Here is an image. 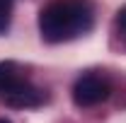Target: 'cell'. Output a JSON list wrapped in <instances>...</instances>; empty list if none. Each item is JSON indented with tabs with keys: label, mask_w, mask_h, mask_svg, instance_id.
<instances>
[{
	"label": "cell",
	"mask_w": 126,
	"mask_h": 123,
	"mask_svg": "<svg viewBox=\"0 0 126 123\" xmlns=\"http://www.w3.org/2000/svg\"><path fill=\"white\" fill-rule=\"evenodd\" d=\"M92 27V7L87 0H53L39 12V31L48 44L70 41Z\"/></svg>",
	"instance_id": "6da1fadb"
},
{
	"label": "cell",
	"mask_w": 126,
	"mask_h": 123,
	"mask_svg": "<svg viewBox=\"0 0 126 123\" xmlns=\"http://www.w3.org/2000/svg\"><path fill=\"white\" fill-rule=\"evenodd\" d=\"M109 97V82L99 75H82L73 85V101L78 106H94Z\"/></svg>",
	"instance_id": "7a4b0ae2"
},
{
	"label": "cell",
	"mask_w": 126,
	"mask_h": 123,
	"mask_svg": "<svg viewBox=\"0 0 126 123\" xmlns=\"http://www.w3.org/2000/svg\"><path fill=\"white\" fill-rule=\"evenodd\" d=\"M0 99L12 109H34L44 101V94L39 92L34 85H29L27 80L17 77L12 85H7L5 89H0Z\"/></svg>",
	"instance_id": "3957f363"
},
{
	"label": "cell",
	"mask_w": 126,
	"mask_h": 123,
	"mask_svg": "<svg viewBox=\"0 0 126 123\" xmlns=\"http://www.w3.org/2000/svg\"><path fill=\"white\" fill-rule=\"evenodd\" d=\"M17 70H15V63H0V89H5L7 85H12L17 80Z\"/></svg>",
	"instance_id": "277c9868"
},
{
	"label": "cell",
	"mask_w": 126,
	"mask_h": 123,
	"mask_svg": "<svg viewBox=\"0 0 126 123\" xmlns=\"http://www.w3.org/2000/svg\"><path fill=\"white\" fill-rule=\"evenodd\" d=\"M10 12H12V0H0V34L10 24Z\"/></svg>",
	"instance_id": "5b68a950"
},
{
	"label": "cell",
	"mask_w": 126,
	"mask_h": 123,
	"mask_svg": "<svg viewBox=\"0 0 126 123\" xmlns=\"http://www.w3.org/2000/svg\"><path fill=\"white\" fill-rule=\"evenodd\" d=\"M116 19H119V24L126 29V7H121V10H119V17H116Z\"/></svg>",
	"instance_id": "8992f818"
},
{
	"label": "cell",
	"mask_w": 126,
	"mask_h": 123,
	"mask_svg": "<svg viewBox=\"0 0 126 123\" xmlns=\"http://www.w3.org/2000/svg\"><path fill=\"white\" fill-rule=\"evenodd\" d=\"M0 123H10V121H7V118H0Z\"/></svg>",
	"instance_id": "52a82bcc"
}]
</instances>
